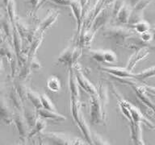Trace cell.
I'll return each mask as SVG.
<instances>
[{
    "mask_svg": "<svg viewBox=\"0 0 155 145\" xmlns=\"http://www.w3.org/2000/svg\"><path fill=\"white\" fill-rule=\"evenodd\" d=\"M41 137L53 145H87L79 138L73 137L62 132H43L41 133Z\"/></svg>",
    "mask_w": 155,
    "mask_h": 145,
    "instance_id": "6da1fadb",
    "label": "cell"
},
{
    "mask_svg": "<svg viewBox=\"0 0 155 145\" xmlns=\"http://www.w3.org/2000/svg\"><path fill=\"white\" fill-rule=\"evenodd\" d=\"M137 34L132 27L123 26H108L104 30L103 35L105 38L116 40L117 44L123 46L126 39Z\"/></svg>",
    "mask_w": 155,
    "mask_h": 145,
    "instance_id": "7a4b0ae2",
    "label": "cell"
},
{
    "mask_svg": "<svg viewBox=\"0 0 155 145\" xmlns=\"http://www.w3.org/2000/svg\"><path fill=\"white\" fill-rule=\"evenodd\" d=\"M81 56V48L78 45L71 44L65 48V50L61 53L58 60L60 63L70 65H74L77 63L78 58Z\"/></svg>",
    "mask_w": 155,
    "mask_h": 145,
    "instance_id": "3957f363",
    "label": "cell"
},
{
    "mask_svg": "<svg viewBox=\"0 0 155 145\" xmlns=\"http://www.w3.org/2000/svg\"><path fill=\"white\" fill-rule=\"evenodd\" d=\"M90 100V116L91 122L93 124H99L105 122L106 116L104 115L102 111L101 103L98 95H91Z\"/></svg>",
    "mask_w": 155,
    "mask_h": 145,
    "instance_id": "277c9868",
    "label": "cell"
},
{
    "mask_svg": "<svg viewBox=\"0 0 155 145\" xmlns=\"http://www.w3.org/2000/svg\"><path fill=\"white\" fill-rule=\"evenodd\" d=\"M73 67H74V70L75 78H76L78 85L81 86V88L84 89L87 93H88L90 96L91 95H97V89L94 85L87 79V77L83 74L79 65L76 63Z\"/></svg>",
    "mask_w": 155,
    "mask_h": 145,
    "instance_id": "5b68a950",
    "label": "cell"
},
{
    "mask_svg": "<svg viewBox=\"0 0 155 145\" xmlns=\"http://www.w3.org/2000/svg\"><path fill=\"white\" fill-rule=\"evenodd\" d=\"M13 123H15L17 130L19 131L20 139L21 140L27 139L30 131V128L23 114V112L15 110L13 113Z\"/></svg>",
    "mask_w": 155,
    "mask_h": 145,
    "instance_id": "8992f818",
    "label": "cell"
},
{
    "mask_svg": "<svg viewBox=\"0 0 155 145\" xmlns=\"http://www.w3.org/2000/svg\"><path fill=\"white\" fill-rule=\"evenodd\" d=\"M111 15V9L110 7H104L103 9L99 12V14L94 17L93 21L91 23V30L94 33L96 34V32L101 28L102 27H104L105 24L108 22L109 19Z\"/></svg>",
    "mask_w": 155,
    "mask_h": 145,
    "instance_id": "52a82bcc",
    "label": "cell"
},
{
    "mask_svg": "<svg viewBox=\"0 0 155 145\" xmlns=\"http://www.w3.org/2000/svg\"><path fill=\"white\" fill-rule=\"evenodd\" d=\"M124 103L125 105L128 109L130 111L131 116H132V119H133V122L134 123H144L145 125L149 127L151 129H153L154 128V126L152 123V122L150 120V119H148L146 117H145L142 113H141V111L137 108V107H136L135 106H133V104L130 103L129 102L126 101L124 99Z\"/></svg>",
    "mask_w": 155,
    "mask_h": 145,
    "instance_id": "ba28073f",
    "label": "cell"
},
{
    "mask_svg": "<svg viewBox=\"0 0 155 145\" xmlns=\"http://www.w3.org/2000/svg\"><path fill=\"white\" fill-rule=\"evenodd\" d=\"M13 113L5 97L0 98V123L10 125L13 123Z\"/></svg>",
    "mask_w": 155,
    "mask_h": 145,
    "instance_id": "9c48e42d",
    "label": "cell"
},
{
    "mask_svg": "<svg viewBox=\"0 0 155 145\" xmlns=\"http://www.w3.org/2000/svg\"><path fill=\"white\" fill-rule=\"evenodd\" d=\"M150 49L148 47H145V48H140L133 53V55L131 56L130 58L128 59V64L126 65V69L132 72L136 65L137 64L139 61L144 60L147 57L149 54H150Z\"/></svg>",
    "mask_w": 155,
    "mask_h": 145,
    "instance_id": "30bf717a",
    "label": "cell"
},
{
    "mask_svg": "<svg viewBox=\"0 0 155 145\" xmlns=\"http://www.w3.org/2000/svg\"><path fill=\"white\" fill-rule=\"evenodd\" d=\"M102 70H104V72H107L116 78L134 79V75H135V73H133L130 71H128L126 68L107 66V67H102Z\"/></svg>",
    "mask_w": 155,
    "mask_h": 145,
    "instance_id": "8fae6325",
    "label": "cell"
},
{
    "mask_svg": "<svg viewBox=\"0 0 155 145\" xmlns=\"http://www.w3.org/2000/svg\"><path fill=\"white\" fill-rule=\"evenodd\" d=\"M60 14V12L55 10H51L49 13L45 16V18L40 23L39 26L37 27V34H44L45 31L48 27H50L58 19V16Z\"/></svg>",
    "mask_w": 155,
    "mask_h": 145,
    "instance_id": "7c38bea8",
    "label": "cell"
},
{
    "mask_svg": "<svg viewBox=\"0 0 155 145\" xmlns=\"http://www.w3.org/2000/svg\"><path fill=\"white\" fill-rule=\"evenodd\" d=\"M69 6L72 10L73 14L77 22V32L79 35L82 26V4L81 0H70Z\"/></svg>",
    "mask_w": 155,
    "mask_h": 145,
    "instance_id": "4fadbf2b",
    "label": "cell"
},
{
    "mask_svg": "<svg viewBox=\"0 0 155 145\" xmlns=\"http://www.w3.org/2000/svg\"><path fill=\"white\" fill-rule=\"evenodd\" d=\"M36 113L40 118H44L45 120L49 119V120L56 122V123H61V122H64L65 120V116L58 113L57 111H48L45 109L41 108L39 110H36Z\"/></svg>",
    "mask_w": 155,
    "mask_h": 145,
    "instance_id": "5bb4252c",
    "label": "cell"
},
{
    "mask_svg": "<svg viewBox=\"0 0 155 145\" xmlns=\"http://www.w3.org/2000/svg\"><path fill=\"white\" fill-rule=\"evenodd\" d=\"M122 47H125V48H129V49H135L137 51L140 48H145V47L149 48V44L143 42L138 34H135V35L129 36L126 39Z\"/></svg>",
    "mask_w": 155,
    "mask_h": 145,
    "instance_id": "9a60e30c",
    "label": "cell"
},
{
    "mask_svg": "<svg viewBox=\"0 0 155 145\" xmlns=\"http://www.w3.org/2000/svg\"><path fill=\"white\" fill-rule=\"evenodd\" d=\"M74 65L69 66V89L70 92V97H74L75 98L80 99L79 98V89H78V85L77 83L76 78H75L74 70Z\"/></svg>",
    "mask_w": 155,
    "mask_h": 145,
    "instance_id": "2e32d148",
    "label": "cell"
},
{
    "mask_svg": "<svg viewBox=\"0 0 155 145\" xmlns=\"http://www.w3.org/2000/svg\"><path fill=\"white\" fill-rule=\"evenodd\" d=\"M106 84L104 82H101L99 84L98 89H97V95L99 97V101L101 103V107L103 113L106 116V106L107 103V89Z\"/></svg>",
    "mask_w": 155,
    "mask_h": 145,
    "instance_id": "e0dca14e",
    "label": "cell"
},
{
    "mask_svg": "<svg viewBox=\"0 0 155 145\" xmlns=\"http://www.w3.org/2000/svg\"><path fill=\"white\" fill-rule=\"evenodd\" d=\"M8 94H9V98L10 101H11V103H12V105L15 108V110L23 112L24 103H23V101H22L20 97H19V95L17 93L16 89H15L14 85L9 89Z\"/></svg>",
    "mask_w": 155,
    "mask_h": 145,
    "instance_id": "ac0fdd59",
    "label": "cell"
},
{
    "mask_svg": "<svg viewBox=\"0 0 155 145\" xmlns=\"http://www.w3.org/2000/svg\"><path fill=\"white\" fill-rule=\"evenodd\" d=\"M132 10L133 8L127 2H125V4L124 5L122 8L119 11L116 16L115 17L116 19V21L121 24H128V19H129V17L132 13Z\"/></svg>",
    "mask_w": 155,
    "mask_h": 145,
    "instance_id": "d6986e66",
    "label": "cell"
},
{
    "mask_svg": "<svg viewBox=\"0 0 155 145\" xmlns=\"http://www.w3.org/2000/svg\"><path fill=\"white\" fill-rule=\"evenodd\" d=\"M23 114H24V118L26 119L27 123L28 124L30 130H31V128L33 127V126L35 125L36 119L38 118V114L36 113V110H32V109L28 108V106H26L24 104Z\"/></svg>",
    "mask_w": 155,
    "mask_h": 145,
    "instance_id": "ffe728a7",
    "label": "cell"
},
{
    "mask_svg": "<svg viewBox=\"0 0 155 145\" xmlns=\"http://www.w3.org/2000/svg\"><path fill=\"white\" fill-rule=\"evenodd\" d=\"M26 98L28 99V101L32 104V106L36 108V110L42 108L40 94H38L33 90H31V89H28V88L27 89Z\"/></svg>",
    "mask_w": 155,
    "mask_h": 145,
    "instance_id": "44dd1931",
    "label": "cell"
},
{
    "mask_svg": "<svg viewBox=\"0 0 155 145\" xmlns=\"http://www.w3.org/2000/svg\"><path fill=\"white\" fill-rule=\"evenodd\" d=\"M46 127V121L44 118H41L38 117V118L36 119V123L33 126V127L31 128L30 131L28 133V138L27 139H31L36 135L39 134V133L42 132L44 129Z\"/></svg>",
    "mask_w": 155,
    "mask_h": 145,
    "instance_id": "7402d4cb",
    "label": "cell"
},
{
    "mask_svg": "<svg viewBox=\"0 0 155 145\" xmlns=\"http://www.w3.org/2000/svg\"><path fill=\"white\" fill-rule=\"evenodd\" d=\"M1 21H2V32H3V35L6 36L7 40L12 41V31H13V24H12V22L10 21L8 17H4L3 19L2 18Z\"/></svg>",
    "mask_w": 155,
    "mask_h": 145,
    "instance_id": "603a6c76",
    "label": "cell"
},
{
    "mask_svg": "<svg viewBox=\"0 0 155 145\" xmlns=\"http://www.w3.org/2000/svg\"><path fill=\"white\" fill-rule=\"evenodd\" d=\"M153 77H155V66L148 68L146 69L143 70V71L138 72V73H135L134 80L140 81V82H144L145 80Z\"/></svg>",
    "mask_w": 155,
    "mask_h": 145,
    "instance_id": "cb8c5ba5",
    "label": "cell"
},
{
    "mask_svg": "<svg viewBox=\"0 0 155 145\" xmlns=\"http://www.w3.org/2000/svg\"><path fill=\"white\" fill-rule=\"evenodd\" d=\"M131 27L135 31V32L138 35H140V34L144 33L145 31H150V24L148 23L147 21L145 20H141V21L138 22L137 24H133V26H131Z\"/></svg>",
    "mask_w": 155,
    "mask_h": 145,
    "instance_id": "d4e9b609",
    "label": "cell"
},
{
    "mask_svg": "<svg viewBox=\"0 0 155 145\" xmlns=\"http://www.w3.org/2000/svg\"><path fill=\"white\" fill-rule=\"evenodd\" d=\"M7 7V15L9 18L10 21L12 22V24H14L15 21L17 18L16 15V5H15V0H10L7 5L6 6Z\"/></svg>",
    "mask_w": 155,
    "mask_h": 145,
    "instance_id": "484cf974",
    "label": "cell"
},
{
    "mask_svg": "<svg viewBox=\"0 0 155 145\" xmlns=\"http://www.w3.org/2000/svg\"><path fill=\"white\" fill-rule=\"evenodd\" d=\"M61 82L56 76H50L47 81V87L53 92H59L61 89Z\"/></svg>",
    "mask_w": 155,
    "mask_h": 145,
    "instance_id": "4316f807",
    "label": "cell"
},
{
    "mask_svg": "<svg viewBox=\"0 0 155 145\" xmlns=\"http://www.w3.org/2000/svg\"><path fill=\"white\" fill-rule=\"evenodd\" d=\"M41 105H42V108L48 110V111H57L56 108L53 103L51 101V99L48 98L46 94H41Z\"/></svg>",
    "mask_w": 155,
    "mask_h": 145,
    "instance_id": "83f0119b",
    "label": "cell"
},
{
    "mask_svg": "<svg viewBox=\"0 0 155 145\" xmlns=\"http://www.w3.org/2000/svg\"><path fill=\"white\" fill-rule=\"evenodd\" d=\"M104 50H98V49L89 50V55L91 56V57L96 60L97 62H104Z\"/></svg>",
    "mask_w": 155,
    "mask_h": 145,
    "instance_id": "f1b7e54d",
    "label": "cell"
},
{
    "mask_svg": "<svg viewBox=\"0 0 155 145\" xmlns=\"http://www.w3.org/2000/svg\"><path fill=\"white\" fill-rule=\"evenodd\" d=\"M104 63H115L117 60V56L116 53L111 50H104Z\"/></svg>",
    "mask_w": 155,
    "mask_h": 145,
    "instance_id": "f546056e",
    "label": "cell"
},
{
    "mask_svg": "<svg viewBox=\"0 0 155 145\" xmlns=\"http://www.w3.org/2000/svg\"><path fill=\"white\" fill-rule=\"evenodd\" d=\"M126 0H116L112 5V9H111V15L114 17L116 16V14L122 8L124 5L125 4Z\"/></svg>",
    "mask_w": 155,
    "mask_h": 145,
    "instance_id": "4dcf8cb0",
    "label": "cell"
},
{
    "mask_svg": "<svg viewBox=\"0 0 155 145\" xmlns=\"http://www.w3.org/2000/svg\"><path fill=\"white\" fill-rule=\"evenodd\" d=\"M92 141L94 145H110L104 138H102L97 133H92L91 134Z\"/></svg>",
    "mask_w": 155,
    "mask_h": 145,
    "instance_id": "1f68e13d",
    "label": "cell"
},
{
    "mask_svg": "<svg viewBox=\"0 0 155 145\" xmlns=\"http://www.w3.org/2000/svg\"><path fill=\"white\" fill-rule=\"evenodd\" d=\"M139 36H140V38L141 39V40H142L143 42H145V44H149V47H150V44L152 43L153 41V35L152 33H151V31H145L144 33L139 35Z\"/></svg>",
    "mask_w": 155,
    "mask_h": 145,
    "instance_id": "d6a6232c",
    "label": "cell"
},
{
    "mask_svg": "<svg viewBox=\"0 0 155 145\" xmlns=\"http://www.w3.org/2000/svg\"><path fill=\"white\" fill-rule=\"evenodd\" d=\"M27 2L31 5V7L34 9H37L41 6L42 0H27Z\"/></svg>",
    "mask_w": 155,
    "mask_h": 145,
    "instance_id": "836d02e7",
    "label": "cell"
},
{
    "mask_svg": "<svg viewBox=\"0 0 155 145\" xmlns=\"http://www.w3.org/2000/svg\"><path fill=\"white\" fill-rule=\"evenodd\" d=\"M51 1L57 4L62 5V6H69L70 2V0H51Z\"/></svg>",
    "mask_w": 155,
    "mask_h": 145,
    "instance_id": "e575fe53",
    "label": "cell"
},
{
    "mask_svg": "<svg viewBox=\"0 0 155 145\" xmlns=\"http://www.w3.org/2000/svg\"><path fill=\"white\" fill-rule=\"evenodd\" d=\"M6 93H7L6 87H5L4 85H2V83H0V98H3Z\"/></svg>",
    "mask_w": 155,
    "mask_h": 145,
    "instance_id": "d590c367",
    "label": "cell"
},
{
    "mask_svg": "<svg viewBox=\"0 0 155 145\" xmlns=\"http://www.w3.org/2000/svg\"><path fill=\"white\" fill-rule=\"evenodd\" d=\"M2 69H3V65H2V58L0 57V76H1V74H2Z\"/></svg>",
    "mask_w": 155,
    "mask_h": 145,
    "instance_id": "8d00e7d4",
    "label": "cell"
},
{
    "mask_svg": "<svg viewBox=\"0 0 155 145\" xmlns=\"http://www.w3.org/2000/svg\"><path fill=\"white\" fill-rule=\"evenodd\" d=\"M3 40V32H2V30L0 28V41H2Z\"/></svg>",
    "mask_w": 155,
    "mask_h": 145,
    "instance_id": "74e56055",
    "label": "cell"
},
{
    "mask_svg": "<svg viewBox=\"0 0 155 145\" xmlns=\"http://www.w3.org/2000/svg\"><path fill=\"white\" fill-rule=\"evenodd\" d=\"M10 0H2V2H3V4L5 5V6H7V3H8V2H9Z\"/></svg>",
    "mask_w": 155,
    "mask_h": 145,
    "instance_id": "f35d334b",
    "label": "cell"
},
{
    "mask_svg": "<svg viewBox=\"0 0 155 145\" xmlns=\"http://www.w3.org/2000/svg\"><path fill=\"white\" fill-rule=\"evenodd\" d=\"M47 0H42V3H41V5H43L44 3H45V2H46Z\"/></svg>",
    "mask_w": 155,
    "mask_h": 145,
    "instance_id": "ab89813d",
    "label": "cell"
},
{
    "mask_svg": "<svg viewBox=\"0 0 155 145\" xmlns=\"http://www.w3.org/2000/svg\"><path fill=\"white\" fill-rule=\"evenodd\" d=\"M40 145H42L41 144V140H40Z\"/></svg>",
    "mask_w": 155,
    "mask_h": 145,
    "instance_id": "60d3db41",
    "label": "cell"
},
{
    "mask_svg": "<svg viewBox=\"0 0 155 145\" xmlns=\"http://www.w3.org/2000/svg\"><path fill=\"white\" fill-rule=\"evenodd\" d=\"M2 19V16H1V14H0V20Z\"/></svg>",
    "mask_w": 155,
    "mask_h": 145,
    "instance_id": "b9f144b4",
    "label": "cell"
},
{
    "mask_svg": "<svg viewBox=\"0 0 155 145\" xmlns=\"http://www.w3.org/2000/svg\"><path fill=\"white\" fill-rule=\"evenodd\" d=\"M16 145H20V144H19V143H18V144H16Z\"/></svg>",
    "mask_w": 155,
    "mask_h": 145,
    "instance_id": "7bdbcfd3",
    "label": "cell"
}]
</instances>
